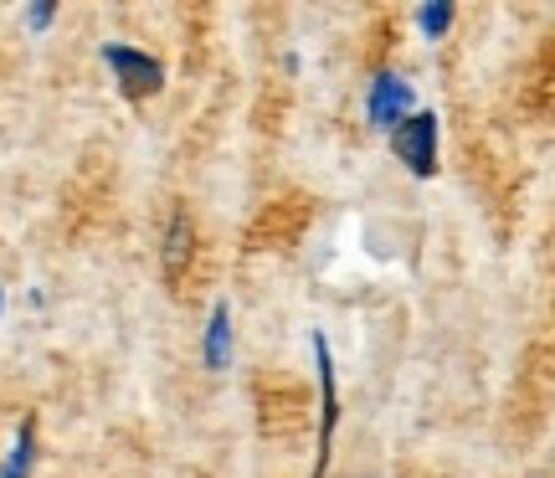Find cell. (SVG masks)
Returning <instances> with one entry per match:
<instances>
[{
  "label": "cell",
  "instance_id": "6da1fadb",
  "mask_svg": "<svg viewBox=\"0 0 555 478\" xmlns=\"http://www.w3.org/2000/svg\"><path fill=\"white\" fill-rule=\"evenodd\" d=\"M103 67L114 73V82H119V93L129 103L155 99L159 88H165V67L150 52L129 47V41H103Z\"/></svg>",
  "mask_w": 555,
  "mask_h": 478
},
{
  "label": "cell",
  "instance_id": "7a4b0ae2",
  "mask_svg": "<svg viewBox=\"0 0 555 478\" xmlns=\"http://www.w3.org/2000/svg\"><path fill=\"white\" fill-rule=\"evenodd\" d=\"M314 350V371H319V453H314V468L309 478H324L330 474V453H335V427H339V386H335V356H330V339L314 330L309 339Z\"/></svg>",
  "mask_w": 555,
  "mask_h": 478
},
{
  "label": "cell",
  "instance_id": "3957f363",
  "mask_svg": "<svg viewBox=\"0 0 555 478\" xmlns=\"http://www.w3.org/2000/svg\"><path fill=\"white\" fill-rule=\"evenodd\" d=\"M391 155H397L416 180L437 176V114L433 108H416L412 119L391 134Z\"/></svg>",
  "mask_w": 555,
  "mask_h": 478
},
{
  "label": "cell",
  "instance_id": "277c9868",
  "mask_svg": "<svg viewBox=\"0 0 555 478\" xmlns=\"http://www.w3.org/2000/svg\"><path fill=\"white\" fill-rule=\"evenodd\" d=\"M412 114H416L412 82L401 78V73H376V78H371V88H365V119H371V129L397 134Z\"/></svg>",
  "mask_w": 555,
  "mask_h": 478
},
{
  "label": "cell",
  "instance_id": "5b68a950",
  "mask_svg": "<svg viewBox=\"0 0 555 478\" xmlns=\"http://www.w3.org/2000/svg\"><path fill=\"white\" fill-rule=\"evenodd\" d=\"M196 258V221H191V211L185 206H176L170 211V227H165V247H159V268H165V279L185 283V262Z\"/></svg>",
  "mask_w": 555,
  "mask_h": 478
},
{
  "label": "cell",
  "instance_id": "8992f818",
  "mask_svg": "<svg viewBox=\"0 0 555 478\" xmlns=\"http://www.w3.org/2000/svg\"><path fill=\"white\" fill-rule=\"evenodd\" d=\"M31 463H37V417H21L11 453L0 463V478H31Z\"/></svg>",
  "mask_w": 555,
  "mask_h": 478
},
{
  "label": "cell",
  "instance_id": "52a82bcc",
  "mask_svg": "<svg viewBox=\"0 0 555 478\" xmlns=\"http://www.w3.org/2000/svg\"><path fill=\"white\" fill-rule=\"evenodd\" d=\"M206 365L211 371H227L232 365V309L217 303L211 319H206Z\"/></svg>",
  "mask_w": 555,
  "mask_h": 478
},
{
  "label": "cell",
  "instance_id": "ba28073f",
  "mask_svg": "<svg viewBox=\"0 0 555 478\" xmlns=\"http://www.w3.org/2000/svg\"><path fill=\"white\" fill-rule=\"evenodd\" d=\"M453 5H448V0H427V5H416V31H422V37L427 41H442L448 37V26H453Z\"/></svg>",
  "mask_w": 555,
  "mask_h": 478
},
{
  "label": "cell",
  "instance_id": "9c48e42d",
  "mask_svg": "<svg viewBox=\"0 0 555 478\" xmlns=\"http://www.w3.org/2000/svg\"><path fill=\"white\" fill-rule=\"evenodd\" d=\"M52 21H57V5H47V0H41V5H31V11H26V26H31V31H47Z\"/></svg>",
  "mask_w": 555,
  "mask_h": 478
},
{
  "label": "cell",
  "instance_id": "30bf717a",
  "mask_svg": "<svg viewBox=\"0 0 555 478\" xmlns=\"http://www.w3.org/2000/svg\"><path fill=\"white\" fill-rule=\"evenodd\" d=\"M0 309H5V288H0Z\"/></svg>",
  "mask_w": 555,
  "mask_h": 478
}]
</instances>
